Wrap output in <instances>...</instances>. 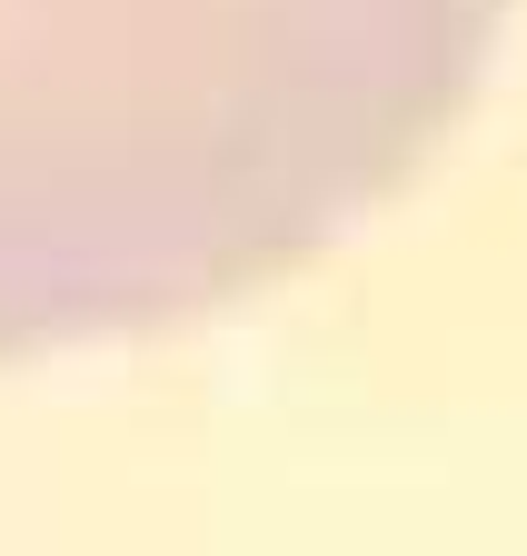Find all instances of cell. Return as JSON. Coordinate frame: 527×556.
I'll return each mask as SVG.
<instances>
[{
    "label": "cell",
    "instance_id": "1",
    "mask_svg": "<svg viewBox=\"0 0 527 556\" xmlns=\"http://www.w3.org/2000/svg\"><path fill=\"white\" fill-rule=\"evenodd\" d=\"M507 0H0V358L160 328L399 189Z\"/></svg>",
    "mask_w": 527,
    "mask_h": 556
}]
</instances>
